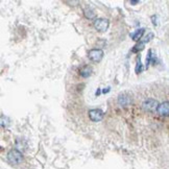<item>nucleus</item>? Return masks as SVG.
<instances>
[{
	"label": "nucleus",
	"instance_id": "1",
	"mask_svg": "<svg viewBox=\"0 0 169 169\" xmlns=\"http://www.w3.org/2000/svg\"><path fill=\"white\" fill-rule=\"evenodd\" d=\"M7 160L13 165H19L23 161V156L18 149H11L7 153Z\"/></svg>",
	"mask_w": 169,
	"mask_h": 169
},
{
	"label": "nucleus",
	"instance_id": "7",
	"mask_svg": "<svg viewBox=\"0 0 169 169\" xmlns=\"http://www.w3.org/2000/svg\"><path fill=\"white\" fill-rule=\"evenodd\" d=\"M131 102V98L128 94L122 93L118 96V103L120 104L121 106H130Z\"/></svg>",
	"mask_w": 169,
	"mask_h": 169
},
{
	"label": "nucleus",
	"instance_id": "9",
	"mask_svg": "<svg viewBox=\"0 0 169 169\" xmlns=\"http://www.w3.org/2000/svg\"><path fill=\"white\" fill-rule=\"evenodd\" d=\"M144 33H145V28H139V29H137L135 33H131V39H133L134 41L138 42V41H140L141 38L143 37Z\"/></svg>",
	"mask_w": 169,
	"mask_h": 169
},
{
	"label": "nucleus",
	"instance_id": "3",
	"mask_svg": "<svg viewBox=\"0 0 169 169\" xmlns=\"http://www.w3.org/2000/svg\"><path fill=\"white\" fill-rule=\"evenodd\" d=\"M103 50L99 48H94L89 50L88 52V58L94 63H99L101 59H103Z\"/></svg>",
	"mask_w": 169,
	"mask_h": 169
},
{
	"label": "nucleus",
	"instance_id": "11",
	"mask_svg": "<svg viewBox=\"0 0 169 169\" xmlns=\"http://www.w3.org/2000/svg\"><path fill=\"white\" fill-rule=\"evenodd\" d=\"M84 17H86L87 19H89V20H92V19H94L96 17V13H95V11H94L92 7H86V9H84Z\"/></svg>",
	"mask_w": 169,
	"mask_h": 169
},
{
	"label": "nucleus",
	"instance_id": "2",
	"mask_svg": "<svg viewBox=\"0 0 169 169\" xmlns=\"http://www.w3.org/2000/svg\"><path fill=\"white\" fill-rule=\"evenodd\" d=\"M94 28L98 31H101V33H104V31H108L109 26H110V21L106 18H97L94 20L93 22Z\"/></svg>",
	"mask_w": 169,
	"mask_h": 169
},
{
	"label": "nucleus",
	"instance_id": "17",
	"mask_svg": "<svg viewBox=\"0 0 169 169\" xmlns=\"http://www.w3.org/2000/svg\"><path fill=\"white\" fill-rule=\"evenodd\" d=\"M138 3H139L138 0H133V1H131V5H135V4H138Z\"/></svg>",
	"mask_w": 169,
	"mask_h": 169
},
{
	"label": "nucleus",
	"instance_id": "16",
	"mask_svg": "<svg viewBox=\"0 0 169 169\" xmlns=\"http://www.w3.org/2000/svg\"><path fill=\"white\" fill-rule=\"evenodd\" d=\"M110 90H111L110 87H106V88H104L103 90H102V93L103 94H106V93H109V92H110Z\"/></svg>",
	"mask_w": 169,
	"mask_h": 169
},
{
	"label": "nucleus",
	"instance_id": "13",
	"mask_svg": "<svg viewBox=\"0 0 169 169\" xmlns=\"http://www.w3.org/2000/svg\"><path fill=\"white\" fill-rule=\"evenodd\" d=\"M144 46H145V44H144L142 41H139V43L136 44V45L133 47V49H131V52H139V51L143 50Z\"/></svg>",
	"mask_w": 169,
	"mask_h": 169
},
{
	"label": "nucleus",
	"instance_id": "15",
	"mask_svg": "<svg viewBox=\"0 0 169 169\" xmlns=\"http://www.w3.org/2000/svg\"><path fill=\"white\" fill-rule=\"evenodd\" d=\"M151 20H153V25H155V26L158 25V22H156V20H158V17H156V16H153V17H151Z\"/></svg>",
	"mask_w": 169,
	"mask_h": 169
},
{
	"label": "nucleus",
	"instance_id": "8",
	"mask_svg": "<svg viewBox=\"0 0 169 169\" xmlns=\"http://www.w3.org/2000/svg\"><path fill=\"white\" fill-rule=\"evenodd\" d=\"M156 53H153V49H149L147 53V56H146V68H148L151 63L156 64Z\"/></svg>",
	"mask_w": 169,
	"mask_h": 169
},
{
	"label": "nucleus",
	"instance_id": "10",
	"mask_svg": "<svg viewBox=\"0 0 169 169\" xmlns=\"http://www.w3.org/2000/svg\"><path fill=\"white\" fill-rule=\"evenodd\" d=\"M79 74H81V77L87 78L92 74V68L89 65H86L84 67H81V70H79Z\"/></svg>",
	"mask_w": 169,
	"mask_h": 169
},
{
	"label": "nucleus",
	"instance_id": "5",
	"mask_svg": "<svg viewBox=\"0 0 169 169\" xmlns=\"http://www.w3.org/2000/svg\"><path fill=\"white\" fill-rule=\"evenodd\" d=\"M89 118L91 119L93 122H98V121H101L104 117V113L100 109H92V110L89 111Z\"/></svg>",
	"mask_w": 169,
	"mask_h": 169
},
{
	"label": "nucleus",
	"instance_id": "6",
	"mask_svg": "<svg viewBox=\"0 0 169 169\" xmlns=\"http://www.w3.org/2000/svg\"><path fill=\"white\" fill-rule=\"evenodd\" d=\"M156 112L160 116H168L169 114V103L168 101H164L161 104H159L156 108Z\"/></svg>",
	"mask_w": 169,
	"mask_h": 169
},
{
	"label": "nucleus",
	"instance_id": "12",
	"mask_svg": "<svg viewBox=\"0 0 169 169\" xmlns=\"http://www.w3.org/2000/svg\"><path fill=\"white\" fill-rule=\"evenodd\" d=\"M9 122H11V120H9V117H6V116H4V115L0 116V126H2V128H7V126L9 125Z\"/></svg>",
	"mask_w": 169,
	"mask_h": 169
},
{
	"label": "nucleus",
	"instance_id": "4",
	"mask_svg": "<svg viewBox=\"0 0 169 169\" xmlns=\"http://www.w3.org/2000/svg\"><path fill=\"white\" fill-rule=\"evenodd\" d=\"M159 106V102L156 100V99H153V98H147L146 100L143 101L142 103V108L144 111L146 112H153L156 110Z\"/></svg>",
	"mask_w": 169,
	"mask_h": 169
},
{
	"label": "nucleus",
	"instance_id": "18",
	"mask_svg": "<svg viewBox=\"0 0 169 169\" xmlns=\"http://www.w3.org/2000/svg\"><path fill=\"white\" fill-rule=\"evenodd\" d=\"M100 93H101V91H100V89H97V91H96V93H95V95H96V96H99V95H100Z\"/></svg>",
	"mask_w": 169,
	"mask_h": 169
},
{
	"label": "nucleus",
	"instance_id": "14",
	"mask_svg": "<svg viewBox=\"0 0 169 169\" xmlns=\"http://www.w3.org/2000/svg\"><path fill=\"white\" fill-rule=\"evenodd\" d=\"M135 71L136 73H141L143 71V66H142V63H141V59L140 58L138 59V62H137V65H136V68H135Z\"/></svg>",
	"mask_w": 169,
	"mask_h": 169
}]
</instances>
